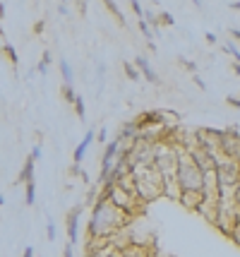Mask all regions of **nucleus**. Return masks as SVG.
<instances>
[{
  "label": "nucleus",
  "mask_w": 240,
  "mask_h": 257,
  "mask_svg": "<svg viewBox=\"0 0 240 257\" xmlns=\"http://www.w3.org/2000/svg\"><path fill=\"white\" fill-rule=\"evenodd\" d=\"M132 216L123 209H118L108 197H99L92 207V216L87 224V235L89 240H101V238H113L127 226Z\"/></svg>",
  "instance_id": "f257e3e1"
},
{
  "label": "nucleus",
  "mask_w": 240,
  "mask_h": 257,
  "mask_svg": "<svg viewBox=\"0 0 240 257\" xmlns=\"http://www.w3.org/2000/svg\"><path fill=\"white\" fill-rule=\"evenodd\" d=\"M135 185H137V197L144 204L163 197V173L154 166H135L132 168Z\"/></svg>",
  "instance_id": "f03ea898"
},
{
  "label": "nucleus",
  "mask_w": 240,
  "mask_h": 257,
  "mask_svg": "<svg viewBox=\"0 0 240 257\" xmlns=\"http://www.w3.org/2000/svg\"><path fill=\"white\" fill-rule=\"evenodd\" d=\"M178 180L183 190H202L204 192V180L206 173L197 166V161L192 159V154L180 147V159H178Z\"/></svg>",
  "instance_id": "7ed1b4c3"
},
{
  "label": "nucleus",
  "mask_w": 240,
  "mask_h": 257,
  "mask_svg": "<svg viewBox=\"0 0 240 257\" xmlns=\"http://www.w3.org/2000/svg\"><path fill=\"white\" fill-rule=\"evenodd\" d=\"M101 197H108V200L113 202L118 209H123V212H127L130 216H137L139 212H142V207H144V202L139 200L135 192L125 190L123 185H118V183H113V185H106V188H101Z\"/></svg>",
  "instance_id": "20e7f679"
},
{
  "label": "nucleus",
  "mask_w": 240,
  "mask_h": 257,
  "mask_svg": "<svg viewBox=\"0 0 240 257\" xmlns=\"http://www.w3.org/2000/svg\"><path fill=\"white\" fill-rule=\"evenodd\" d=\"M84 202H80V204H75V207H70L68 214H65V231H68V243H72V245H77L80 243V216L82 212H84Z\"/></svg>",
  "instance_id": "39448f33"
},
{
  "label": "nucleus",
  "mask_w": 240,
  "mask_h": 257,
  "mask_svg": "<svg viewBox=\"0 0 240 257\" xmlns=\"http://www.w3.org/2000/svg\"><path fill=\"white\" fill-rule=\"evenodd\" d=\"M202 202H204V192L202 190H183V195H180V204L190 212H197L202 207Z\"/></svg>",
  "instance_id": "423d86ee"
},
{
  "label": "nucleus",
  "mask_w": 240,
  "mask_h": 257,
  "mask_svg": "<svg viewBox=\"0 0 240 257\" xmlns=\"http://www.w3.org/2000/svg\"><path fill=\"white\" fill-rule=\"evenodd\" d=\"M96 142V133L94 130H87V135L82 137V142L77 145V149H75V154H72V164H77L80 166L82 161H84V154H87V149Z\"/></svg>",
  "instance_id": "0eeeda50"
},
{
  "label": "nucleus",
  "mask_w": 240,
  "mask_h": 257,
  "mask_svg": "<svg viewBox=\"0 0 240 257\" xmlns=\"http://www.w3.org/2000/svg\"><path fill=\"white\" fill-rule=\"evenodd\" d=\"M135 65L139 67V72H142V77L147 79L149 84H161V77L156 75V70L151 67V63H149L144 56H137L135 58Z\"/></svg>",
  "instance_id": "6e6552de"
},
{
  "label": "nucleus",
  "mask_w": 240,
  "mask_h": 257,
  "mask_svg": "<svg viewBox=\"0 0 240 257\" xmlns=\"http://www.w3.org/2000/svg\"><path fill=\"white\" fill-rule=\"evenodd\" d=\"M34 166H36V159L29 154L22 166V173L17 176V185H20V183H24V185H27V183H34Z\"/></svg>",
  "instance_id": "1a4fd4ad"
},
{
  "label": "nucleus",
  "mask_w": 240,
  "mask_h": 257,
  "mask_svg": "<svg viewBox=\"0 0 240 257\" xmlns=\"http://www.w3.org/2000/svg\"><path fill=\"white\" fill-rule=\"evenodd\" d=\"M118 154H120V142H118V140H113V142H108V145H106V149H103L101 164H113L115 159H118Z\"/></svg>",
  "instance_id": "9d476101"
},
{
  "label": "nucleus",
  "mask_w": 240,
  "mask_h": 257,
  "mask_svg": "<svg viewBox=\"0 0 240 257\" xmlns=\"http://www.w3.org/2000/svg\"><path fill=\"white\" fill-rule=\"evenodd\" d=\"M103 5H106V10L111 12V17H113L115 22L120 24V27H127V22H125V15H123V10L118 8V3L115 0H101Z\"/></svg>",
  "instance_id": "9b49d317"
},
{
  "label": "nucleus",
  "mask_w": 240,
  "mask_h": 257,
  "mask_svg": "<svg viewBox=\"0 0 240 257\" xmlns=\"http://www.w3.org/2000/svg\"><path fill=\"white\" fill-rule=\"evenodd\" d=\"M3 56L10 60V65H12V67L20 65V56H17V51H15V46H12L10 41H5V44H3Z\"/></svg>",
  "instance_id": "f8f14e48"
},
{
  "label": "nucleus",
  "mask_w": 240,
  "mask_h": 257,
  "mask_svg": "<svg viewBox=\"0 0 240 257\" xmlns=\"http://www.w3.org/2000/svg\"><path fill=\"white\" fill-rule=\"evenodd\" d=\"M123 72H125V77L130 79V82H139V77H142V72H139V67L135 65V63H123Z\"/></svg>",
  "instance_id": "ddd939ff"
},
{
  "label": "nucleus",
  "mask_w": 240,
  "mask_h": 257,
  "mask_svg": "<svg viewBox=\"0 0 240 257\" xmlns=\"http://www.w3.org/2000/svg\"><path fill=\"white\" fill-rule=\"evenodd\" d=\"M60 96H63V101H65L68 106H72V103H75V99H77L75 84H63V87H60Z\"/></svg>",
  "instance_id": "4468645a"
},
{
  "label": "nucleus",
  "mask_w": 240,
  "mask_h": 257,
  "mask_svg": "<svg viewBox=\"0 0 240 257\" xmlns=\"http://www.w3.org/2000/svg\"><path fill=\"white\" fill-rule=\"evenodd\" d=\"M60 75H63V84H72V67H70L68 58H60Z\"/></svg>",
  "instance_id": "2eb2a0df"
},
{
  "label": "nucleus",
  "mask_w": 240,
  "mask_h": 257,
  "mask_svg": "<svg viewBox=\"0 0 240 257\" xmlns=\"http://www.w3.org/2000/svg\"><path fill=\"white\" fill-rule=\"evenodd\" d=\"M51 51H44V53H41V60H39V65H36V72H39V75H46L48 72V65H51Z\"/></svg>",
  "instance_id": "dca6fc26"
},
{
  "label": "nucleus",
  "mask_w": 240,
  "mask_h": 257,
  "mask_svg": "<svg viewBox=\"0 0 240 257\" xmlns=\"http://www.w3.org/2000/svg\"><path fill=\"white\" fill-rule=\"evenodd\" d=\"M137 29H139V34L147 39V44H149V41H154V29L149 27L147 20H137Z\"/></svg>",
  "instance_id": "f3484780"
},
{
  "label": "nucleus",
  "mask_w": 240,
  "mask_h": 257,
  "mask_svg": "<svg viewBox=\"0 0 240 257\" xmlns=\"http://www.w3.org/2000/svg\"><path fill=\"white\" fill-rule=\"evenodd\" d=\"M24 202H27L29 207L36 202V183H27V185H24Z\"/></svg>",
  "instance_id": "a211bd4d"
},
{
  "label": "nucleus",
  "mask_w": 240,
  "mask_h": 257,
  "mask_svg": "<svg viewBox=\"0 0 240 257\" xmlns=\"http://www.w3.org/2000/svg\"><path fill=\"white\" fill-rule=\"evenodd\" d=\"M72 108H75V115H77L80 120L87 118V106H84V99H82L80 94H77V99H75V103H72Z\"/></svg>",
  "instance_id": "6ab92c4d"
},
{
  "label": "nucleus",
  "mask_w": 240,
  "mask_h": 257,
  "mask_svg": "<svg viewBox=\"0 0 240 257\" xmlns=\"http://www.w3.org/2000/svg\"><path fill=\"white\" fill-rule=\"evenodd\" d=\"M178 63H180V65H183V70H187L190 75H197V63H194V60L180 56V58H178Z\"/></svg>",
  "instance_id": "aec40b11"
},
{
  "label": "nucleus",
  "mask_w": 240,
  "mask_h": 257,
  "mask_svg": "<svg viewBox=\"0 0 240 257\" xmlns=\"http://www.w3.org/2000/svg\"><path fill=\"white\" fill-rule=\"evenodd\" d=\"M159 24L161 27H175V20H173V15L171 12H159Z\"/></svg>",
  "instance_id": "412c9836"
},
{
  "label": "nucleus",
  "mask_w": 240,
  "mask_h": 257,
  "mask_svg": "<svg viewBox=\"0 0 240 257\" xmlns=\"http://www.w3.org/2000/svg\"><path fill=\"white\" fill-rule=\"evenodd\" d=\"M127 3H130L132 12L137 15V20H144V8H142V3H139V0H127Z\"/></svg>",
  "instance_id": "4be33fe9"
},
{
  "label": "nucleus",
  "mask_w": 240,
  "mask_h": 257,
  "mask_svg": "<svg viewBox=\"0 0 240 257\" xmlns=\"http://www.w3.org/2000/svg\"><path fill=\"white\" fill-rule=\"evenodd\" d=\"M221 51H226L228 56H233V60H235V63H240V51H238V48H235L233 44H226L223 48H221Z\"/></svg>",
  "instance_id": "5701e85b"
},
{
  "label": "nucleus",
  "mask_w": 240,
  "mask_h": 257,
  "mask_svg": "<svg viewBox=\"0 0 240 257\" xmlns=\"http://www.w3.org/2000/svg\"><path fill=\"white\" fill-rule=\"evenodd\" d=\"M44 29H46V20H36L34 27H32L34 36H41V34H44Z\"/></svg>",
  "instance_id": "b1692460"
},
{
  "label": "nucleus",
  "mask_w": 240,
  "mask_h": 257,
  "mask_svg": "<svg viewBox=\"0 0 240 257\" xmlns=\"http://www.w3.org/2000/svg\"><path fill=\"white\" fill-rule=\"evenodd\" d=\"M46 235H48V243L56 240V224H53V221H48L46 224Z\"/></svg>",
  "instance_id": "393cba45"
},
{
  "label": "nucleus",
  "mask_w": 240,
  "mask_h": 257,
  "mask_svg": "<svg viewBox=\"0 0 240 257\" xmlns=\"http://www.w3.org/2000/svg\"><path fill=\"white\" fill-rule=\"evenodd\" d=\"M75 5H77V12L82 17H87V0H75Z\"/></svg>",
  "instance_id": "a878e982"
},
{
  "label": "nucleus",
  "mask_w": 240,
  "mask_h": 257,
  "mask_svg": "<svg viewBox=\"0 0 240 257\" xmlns=\"http://www.w3.org/2000/svg\"><path fill=\"white\" fill-rule=\"evenodd\" d=\"M32 157L39 161V159L44 157V147H41V145H34V147H32Z\"/></svg>",
  "instance_id": "bb28decb"
},
{
  "label": "nucleus",
  "mask_w": 240,
  "mask_h": 257,
  "mask_svg": "<svg viewBox=\"0 0 240 257\" xmlns=\"http://www.w3.org/2000/svg\"><path fill=\"white\" fill-rule=\"evenodd\" d=\"M226 103L230 108H240V96H226Z\"/></svg>",
  "instance_id": "cd10ccee"
},
{
  "label": "nucleus",
  "mask_w": 240,
  "mask_h": 257,
  "mask_svg": "<svg viewBox=\"0 0 240 257\" xmlns=\"http://www.w3.org/2000/svg\"><path fill=\"white\" fill-rule=\"evenodd\" d=\"M192 82H194V84H197V89H202V91H204V89H206V84H204V79L199 77V75H192Z\"/></svg>",
  "instance_id": "c85d7f7f"
},
{
  "label": "nucleus",
  "mask_w": 240,
  "mask_h": 257,
  "mask_svg": "<svg viewBox=\"0 0 240 257\" xmlns=\"http://www.w3.org/2000/svg\"><path fill=\"white\" fill-rule=\"evenodd\" d=\"M106 135H108V133H106V125H103L101 130L96 133V142H99V145H103V142H106Z\"/></svg>",
  "instance_id": "c756f323"
},
{
  "label": "nucleus",
  "mask_w": 240,
  "mask_h": 257,
  "mask_svg": "<svg viewBox=\"0 0 240 257\" xmlns=\"http://www.w3.org/2000/svg\"><path fill=\"white\" fill-rule=\"evenodd\" d=\"M204 39H206V44L209 46H216V41H218L216 34H204Z\"/></svg>",
  "instance_id": "7c9ffc66"
},
{
  "label": "nucleus",
  "mask_w": 240,
  "mask_h": 257,
  "mask_svg": "<svg viewBox=\"0 0 240 257\" xmlns=\"http://www.w3.org/2000/svg\"><path fill=\"white\" fill-rule=\"evenodd\" d=\"M63 257H75V252H72V243H68V245H65V250H63Z\"/></svg>",
  "instance_id": "2f4dec72"
},
{
  "label": "nucleus",
  "mask_w": 240,
  "mask_h": 257,
  "mask_svg": "<svg viewBox=\"0 0 240 257\" xmlns=\"http://www.w3.org/2000/svg\"><path fill=\"white\" fill-rule=\"evenodd\" d=\"M22 257H34V247L27 245V247H24V252H22Z\"/></svg>",
  "instance_id": "473e14b6"
},
{
  "label": "nucleus",
  "mask_w": 240,
  "mask_h": 257,
  "mask_svg": "<svg viewBox=\"0 0 240 257\" xmlns=\"http://www.w3.org/2000/svg\"><path fill=\"white\" fill-rule=\"evenodd\" d=\"M58 12H60V15H65V12H68V5H65L63 0H60V5H58Z\"/></svg>",
  "instance_id": "72a5a7b5"
},
{
  "label": "nucleus",
  "mask_w": 240,
  "mask_h": 257,
  "mask_svg": "<svg viewBox=\"0 0 240 257\" xmlns=\"http://www.w3.org/2000/svg\"><path fill=\"white\" fill-rule=\"evenodd\" d=\"M230 36H233V39L240 44V29H230Z\"/></svg>",
  "instance_id": "f704fd0d"
},
{
  "label": "nucleus",
  "mask_w": 240,
  "mask_h": 257,
  "mask_svg": "<svg viewBox=\"0 0 240 257\" xmlns=\"http://www.w3.org/2000/svg\"><path fill=\"white\" fill-rule=\"evenodd\" d=\"M228 8H230V10H238L240 12V3H238V0H233V3H228Z\"/></svg>",
  "instance_id": "c9c22d12"
},
{
  "label": "nucleus",
  "mask_w": 240,
  "mask_h": 257,
  "mask_svg": "<svg viewBox=\"0 0 240 257\" xmlns=\"http://www.w3.org/2000/svg\"><path fill=\"white\" fill-rule=\"evenodd\" d=\"M230 67H233V75H238V77H240V63H233Z\"/></svg>",
  "instance_id": "e433bc0d"
},
{
  "label": "nucleus",
  "mask_w": 240,
  "mask_h": 257,
  "mask_svg": "<svg viewBox=\"0 0 240 257\" xmlns=\"http://www.w3.org/2000/svg\"><path fill=\"white\" fill-rule=\"evenodd\" d=\"M190 3H192L194 8H202V0H190Z\"/></svg>",
  "instance_id": "4c0bfd02"
}]
</instances>
